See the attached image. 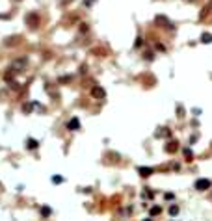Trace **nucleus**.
<instances>
[{
  "mask_svg": "<svg viewBox=\"0 0 212 221\" xmlns=\"http://www.w3.org/2000/svg\"><path fill=\"white\" fill-rule=\"evenodd\" d=\"M24 67H26V60H24V58L15 60V61H13V65H11V69H13V71H22Z\"/></svg>",
  "mask_w": 212,
  "mask_h": 221,
  "instance_id": "nucleus-1",
  "label": "nucleus"
},
{
  "mask_svg": "<svg viewBox=\"0 0 212 221\" xmlns=\"http://www.w3.org/2000/svg\"><path fill=\"white\" fill-rule=\"evenodd\" d=\"M145 221H153V219H145Z\"/></svg>",
  "mask_w": 212,
  "mask_h": 221,
  "instance_id": "nucleus-14",
  "label": "nucleus"
},
{
  "mask_svg": "<svg viewBox=\"0 0 212 221\" xmlns=\"http://www.w3.org/2000/svg\"><path fill=\"white\" fill-rule=\"evenodd\" d=\"M93 97H97V99H104V97H106V93H104V89L102 87H99V86H95V87H93Z\"/></svg>",
  "mask_w": 212,
  "mask_h": 221,
  "instance_id": "nucleus-4",
  "label": "nucleus"
},
{
  "mask_svg": "<svg viewBox=\"0 0 212 221\" xmlns=\"http://www.w3.org/2000/svg\"><path fill=\"white\" fill-rule=\"evenodd\" d=\"M201 41H203V43H210V41H212V35H210V34H203Z\"/></svg>",
  "mask_w": 212,
  "mask_h": 221,
  "instance_id": "nucleus-9",
  "label": "nucleus"
},
{
  "mask_svg": "<svg viewBox=\"0 0 212 221\" xmlns=\"http://www.w3.org/2000/svg\"><path fill=\"white\" fill-rule=\"evenodd\" d=\"M91 2H93V0H86V6H89V4H91Z\"/></svg>",
  "mask_w": 212,
  "mask_h": 221,
  "instance_id": "nucleus-13",
  "label": "nucleus"
},
{
  "mask_svg": "<svg viewBox=\"0 0 212 221\" xmlns=\"http://www.w3.org/2000/svg\"><path fill=\"white\" fill-rule=\"evenodd\" d=\"M41 214H43V217H49V215H50V208H49V206H43V208H41Z\"/></svg>",
  "mask_w": 212,
  "mask_h": 221,
  "instance_id": "nucleus-8",
  "label": "nucleus"
},
{
  "mask_svg": "<svg viewBox=\"0 0 212 221\" xmlns=\"http://www.w3.org/2000/svg\"><path fill=\"white\" fill-rule=\"evenodd\" d=\"M138 171H139V175H141V177H149V175L153 173V169H149V167H139Z\"/></svg>",
  "mask_w": 212,
  "mask_h": 221,
  "instance_id": "nucleus-6",
  "label": "nucleus"
},
{
  "mask_svg": "<svg viewBox=\"0 0 212 221\" xmlns=\"http://www.w3.org/2000/svg\"><path fill=\"white\" fill-rule=\"evenodd\" d=\"M37 147H39V143H37L35 139H32V138H30V139H28V149H32V151H34V149H37Z\"/></svg>",
  "mask_w": 212,
  "mask_h": 221,
  "instance_id": "nucleus-7",
  "label": "nucleus"
},
{
  "mask_svg": "<svg viewBox=\"0 0 212 221\" xmlns=\"http://www.w3.org/2000/svg\"><path fill=\"white\" fill-rule=\"evenodd\" d=\"M160 212H162V208H160V206H154V208L151 210V215H156V214H160Z\"/></svg>",
  "mask_w": 212,
  "mask_h": 221,
  "instance_id": "nucleus-10",
  "label": "nucleus"
},
{
  "mask_svg": "<svg viewBox=\"0 0 212 221\" xmlns=\"http://www.w3.org/2000/svg\"><path fill=\"white\" fill-rule=\"evenodd\" d=\"M169 214H171V215L179 214V206H171V208H169Z\"/></svg>",
  "mask_w": 212,
  "mask_h": 221,
  "instance_id": "nucleus-11",
  "label": "nucleus"
},
{
  "mask_svg": "<svg viewBox=\"0 0 212 221\" xmlns=\"http://www.w3.org/2000/svg\"><path fill=\"white\" fill-rule=\"evenodd\" d=\"M61 180H63V179H61V177H52V182H56V184H60V182H61Z\"/></svg>",
  "mask_w": 212,
  "mask_h": 221,
  "instance_id": "nucleus-12",
  "label": "nucleus"
},
{
  "mask_svg": "<svg viewBox=\"0 0 212 221\" xmlns=\"http://www.w3.org/2000/svg\"><path fill=\"white\" fill-rule=\"evenodd\" d=\"M67 128L69 130H78L80 128V121H78V117H73L69 123H67Z\"/></svg>",
  "mask_w": 212,
  "mask_h": 221,
  "instance_id": "nucleus-2",
  "label": "nucleus"
},
{
  "mask_svg": "<svg viewBox=\"0 0 212 221\" xmlns=\"http://www.w3.org/2000/svg\"><path fill=\"white\" fill-rule=\"evenodd\" d=\"M26 20H28V24L32 28H35L37 24H39V19H37V15L35 13H30V15H26Z\"/></svg>",
  "mask_w": 212,
  "mask_h": 221,
  "instance_id": "nucleus-3",
  "label": "nucleus"
},
{
  "mask_svg": "<svg viewBox=\"0 0 212 221\" xmlns=\"http://www.w3.org/2000/svg\"><path fill=\"white\" fill-rule=\"evenodd\" d=\"M195 188H197V190H206V188H210V180L201 179V180H197V182H195Z\"/></svg>",
  "mask_w": 212,
  "mask_h": 221,
  "instance_id": "nucleus-5",
  "label": "nucleus"
}]
</instances>
